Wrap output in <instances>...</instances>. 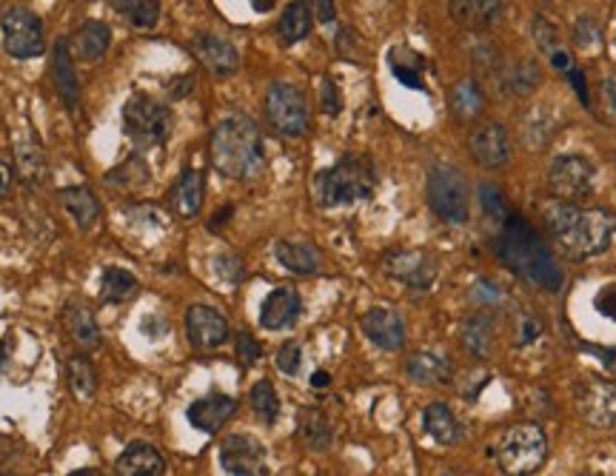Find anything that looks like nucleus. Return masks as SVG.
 Listing matches in <instances>:
<instances>
[{
    "label": "nucleus",
    "mask_w": 616,
    "mask_h": 476,
    "mask_svg": "<svg viewBox=\"0 0 616 476\" xmlns=\"http://www.w3.org/2000/svg\"><path fill=\"white\" fill-rule=\"evenodd\" d=\"M542 214L551 237L574 260H588L608 251L616 234V217L605 209H582L577 203L554 200Z\"/></svg>",
    "instance_id": "nucleus-1"
},
{
    "label": "nucleus",
    "mask_w": 616,
    "mask_h": 476,
    "mask_svg": "<svg viewBox=\"0 0 616 476\" xmlns=\"http://www.w3.org/2000/svg\"><path fill=\"white\" fill-rule=\"evenodd\" d=\"M497 251H500L502 263L525 283L551 291V294H557L562 288V268L557 266L551 248L545 246V240L522 220L520 214H511L502 223Z\"/></svg>",
    "instance_id": "nucleus-2"
},
{
    "label": "nucleus",
    "mask_w": 616,
    "mask_h": 476,
    "mask_svg": "<svg viewBox=\"0 0 616 476\" xmlns=\"http://www.w3.org/2000/svg\"><path fill=\"white\" fill-rule=\"evenodd\" d=\"M212 163L231 180H246L263 169V134L246 115L223 117L212 132Z\"/></svg>",
    "instance_id": "nucleus-3"
},
{
    "label": "nucleus",
    "mask_w": 616,
    "mask_h": 476,
    "mask_svg": "<svg viewBox=\"0 0 616 476\" xmlns=\"http://www.w3.org/2000/svg\"><path fill=\"white\" fill-rule=\"evenodd\" d=\"M374 189H377V172L368 157H343L337 166L314 177V194L323 209L368 200Z\"/></svg>",
    "instance_id": "nucleus-4"
},
{
    "label": "nucleus",
    "mask_w": 616,
    "mask_h": 476,
    "mask_svg": "<svg viewBox=\"0 0 616 476\" xmlns=\"http://www.w3.org/2000/svg\"><path fill=\"white\" fill-rule=\"evenodd\" d=\"M497 465L505 476H531L548 459V437L534 422H520L508 428L494 448Z\"/></svg>",
    "instance_id": "nucleus-5"
},
{
    "label": "nucleus",
    "mask_w": 616,
    "mask_h": 476,
    "mask_svg": "<svg viewBox=\"0 0 616 476\" xmlns=\"http://www.w3.org/2000/svg\"><path fill=\"white\" fill-rule=\"evenodd\" d=\"M425 194H428L431 211L443 223H451V226L468 223V186H465V177L454 166H445V163L431 166Z\"/></svg>",
    "instance_id": "nucleus-6"
},
{
    "label": "nucleus",
    "mask_w": 616,
    "mask_h": 476,
    "mask_svg": "<svg viewBox=\"0 0 616 476\" xmlns=\"http://www.w3.org/2000/svg\"><path fill=\"white\" fill-rule=\"evenodd\" d=\"M123 123H126V134L140 149H154L166 143V137L172 132V112L154 97L132 95L123 106Z\"/></svg>",
    "instance_id": "nucleus-7"
},
{
    "label": "nucleus",
    "mask_w": 616,
    "mask_h": 476,
    "mask_svg": "<svg viewBox=\"0 0 616 476\" xmlns=\"http://www.w3.org/2000/svg\"><path fill=\"white\" fill-rule=\"evenodd\" d=\"M266 115L274 132L283 137H300L308 132V103L306 95L291 86V83H271L269 95H266Z\"/></svg>",
    "instance_id": "nucleus-8"
},
{
    "label": "nucleus",
    "mask_w": 616,
    "mask_h": 476,
    "mask_svg": "<svg viewBox=\"0 0 616 476\" xmlns=\"http://www.w3.org/2000/svg\"><path fill=\"white\" fill-rule=\"evenodd\" d=\"M548 183L562 203H582L594 194L597 172L591 166V160L579 157V154H562L551 160L548 169Z\"/></svg>",
    "instance_id": "nucleus-9"
},
{
    "label": "nucleus",
    "mask_w": 616,
    "mask_h": 476,
    "mask_svg": "<svg viewBox=\"0 0 616 476\" xmlns=\"http://www.w3.org/2000/svg\"><path fill=\"white\" fill-rule=\"evenodd\" d=\"M0 32H3V49L18 60H32L43 55V23L35 12L12 6L0 18Z\"/></svg>",
    "instance_id": "nucleus-10"
},
{
    "label": "nucleus",
    "mask_w": 616,
    "mask_h": 476,
    "mask_svg": "<svg viewBox=\"0 0 616 476\" xmlns=\"http://www.w3.org/2000/svg\"><path fill=\"white\" fill-rule=\"evenodd\" d=\"M220 465L229 476H263L266 448L249 434H231L220 445Z\"/></svg>",
    "instance_id": "nucleus-11"
},
{
    "label": "nucleus",
    "mask_w": 616,
    "mask_h": 476,
    "mask_svg": "<svg viewBox=\"0 0 616 476\" xmlns=\"http://www.w3.org/2000/svg\"><path fill=\"white\" fill-rule=\"evenodd\" d=\"M579 414L594 428H616V382L585 380L577 388Z\"/></svg>",
    "instance_id": "nucleus-12"
},
{
    "label": "nucleus",
    "mask_w": 616,
    "mask_h": 476,
    "mask_svg": "<svg viewBox=\"0 0 616 476\" xmlns=\"http://www.w3.org/2000/svg\"><path fill=\"white\" fill-rule=\"evenodd\" d=\"M385 271L408 288L425 291L437 280V260L425 251H394L385 257Z\"/></svg>",
    "instance_id": "nucleus-13"
},
{
    "label": "nucleus",
    "mask_w": 616,
    "mask_h": 476,
    "mask_svg": "<svg viewBox=\"0 0 616 476\" xmlns=\"http://www.w3.org/2000/svg\"><path fill=\"white\" fill-rule=\"evenodd\" d=\"M186 334L194 348H220L229 340V323L212 305H192L186 311Z\"/></svg>",
    "instance_id": "nucleus-14"
},
{
    "label": "nucleus",
    "mask_w": 616,
    "mask_h": 476,
    "mask_svg": "<svg viewBox=\"0 0 616 476\" xmlns=\"http://www.w3.org/2000/svg\"><path fill=\"white\" fill-rule=\"evenodd\" d=\"M468 149L480 166L497 169V166H505L511 157V134L502 123H482L471 132Z\"/></svg>",
    "instance_id": "nucleus-15"
},
{
    "label": "nucleus",
    "mask_w": 616,
    "mask_h": 476,
    "mask_svg": "<svg viewBox=\"0 0 616 476\" xmlns=\"http://www.w3.org/2000/svg\"><path fill=\"white\" fill-rule=\"evenodd\" d=\"M363 334L374 345H380L385 351H397L405 343V323L403 317L391 308H371L363 314Z\"/></svg>",
    "instance_id": "nucleus-16"
},
{
    "label": "nucleus",
    "mask_w": 616,
    "mask_h": 476,
    "mask_svg": "<svg viewBox=\"0 0 616 476\" xmlns=\"http://www.w3.org/2000/svg\"><path fill=\"white\" fill-rule=\"evenodd\" d=\"M303 314V300L294 288H274L269 297L263 300L260 308V325L269 331H283L300 320Z\"/></svg>",
    "instance_id": "nucleus-17"
},
{
    "label": "nucleus",
    "mask_w": 616,
    "mask_h": 476,
    "mask_svg": "<svg viewBox=\"0 0 616 476\" xmlns=\"http://www.w3.org/2000/svg\"><path fill=\"white\" fill-rule=\"evenodd\" d=\"M237 411V400L234 397H226V394H209L203 400H197L189 405L186 417L192 422L197 431L203 434H217Z\"/></svg>",
    "instance_id": "nucleus-18"
},
{
    "label": "nucleus",
    "mask_w": 616,
    "mask_h": 476,
    "mask_svg": "<svg viewBox=\"0 0 616 476\" xmlns=\"http://www.w3.org/2000/svg\"><path fill=\"white\" fill-rule=\"evenodd\" d=\"M448 12H451L454 23L482 32V29H491L497 20H502L505 6H502V0H448Z\"/></svg>",
    "instance_id": "nucleus-19"
},
{
    "label": "nucleus",
    "mask_w": 616,
    "mask_h": 476,
    "mask_svg": "<svg viewBox=\"0 0 616 476\" xmlns=\"http://www.w3.org/2000/svg\"><path fill=\"white\" fill-rule=\"evenodd\" d=\"M192 49L194 55L200 58V63L203 66H209L214 75H231V72H237V66H240V55H237V49L231 46L229 40L217 38V35H197V38L192 40Z\"/></svg>",
    "instance_id": "nucleus-20"
},
{
    "label": "nucleus",
    "mask_w": 616,
    "mask_h": 476,
    "mask_svg": "<svg viewBox=\"0 0 616 476\" xmlns=\"http://www.w3.org/2000/svg\"><path fill=\"white\" fill-rule=\"evenodd\" d=\"M166 459L149 442L129 445L115 462V476H163Z\"/></svg>",
    "instance_id": "nucleus-21"
},
{
    "label": "nucleus",
    "mask_w": 616,
    "mask_h": 476,
    "mask_svg": "<svg viewBox=\"0 0 616 476\" xmlns=\"http://www.w3.org/2000/svg\"><path fill=\"white\" fill-rule=\"evenodd\" d=\"M52 72H55V83H58V92L66 103V109L75 115L80 109V80H77L75 63H72V49H69V40L60 38L55 43V52H52Z\"/></svg>",
    "instance_id": "nucleus-22"
},
{
    "label": "nucleus",
    "mask_w": 616,
    "mask_h": 476,
    "mask_svg": "<svg viewBox=\"0 0 616 476\" xmlns=\"http://www.w3.org/2000/svg\"><path fill=\"white\" fill-rule=\"evenodd\" d=\"M109 43H112V32H109V26H106V23H100V20H86V23L77 29L75 35H72V40H69V49H72L80 60H86V63H97V60L106 55Z\"/></svg>",
    "instance_id": "nucleus-23"
},
{
    "label": "nucleus",
    "mask_w": 616,
    "mask_h": 476,
    "mask_svg": "<svg viewBox=\"0 0 616 476\" xmlns=\"http://www.w3.org/2000/svg\"><path fill=\"white\" fill-rule=\"evenodd\" d=\"M203 194H206V174L200 169H186L174 183L172 209L180 217H194L203 206Z\"/></svg>",
    "instance_id": "nucleus-24"
},
{
    "label": "nucleus",
    "mask_w": 616,
    "mask_h": 476,
    "mask_svg": "<svg viewBox=\"0 0 616 476\" xmlns=\"http://www.w3.org/2000/svg\"><path fill=\"white\" fill-rule=\"evenodd\" d=\"M423 422H425V431H428V437L437 439V442H440V445H445V448L457 445V442L462 439L460 422H457V417L451 414V408H448V405H443V402H431V405L425 408Z\"/></svg>",
    "instance_id": "nucleus-25"
},
{
    "label": "nucleus",
    "mask_w": 616,
    "mask_h": 476,
    "mask_svg": "<svg viewBox=\"0 0 616 476\" xmlns=\"http://www.w3.org/2000/svg\"><path fill=\"white\" fill-rule=\"evenodd\" d=\"M405 371L414 382H423V385H434V382H448L451 377V362L443 354H434V351H417L411 354L405 362Z\"/></svg>",
    "instance_id": "nucleus-26"
},
{
    "label": "nucleus",
    "mask_w": 616,
    "mask_h": 476,
    "mask_svg": "<svg viewBox=\"0 0 616 476\" xmlns=\"http://www.w3.org/2000/svg\"><path fill=\"white\" fill-rule=\"evenodd\" d=\"M60 203H63V209L75 217V223L83 231L92 229L97 223V217H100V203H97V197L86 186L63 189L60 191Z\"/></svg>",
    "instance_id": "nucleus-27"
},
{
    "label": "nucleus",
    "mask_w": 616,
    "mask_h": 476,
    "mask_svg": "<svg viewBox=\"0 0 616 476\" xmlns=\"http://www.w3.org/2000/svg\"><path fill=\"white\" fill-rule=\"evenodd\" d=\"M274 257L283 268L294 274H317L320 271V251L308 243H294V240H280L274 246Z\"/></svg>",
    "instance_id": "nucleus-28"
},
{
    "label": "nucleus",
    "mask_w": 616,
    "mask_h": 476,
    "mask_svg": "<svg viewBox=\"0 0 616 476\" xmlns=\"http://www.w3.org/2000/svg\"><path fill=\"white\" fill-rule=\"evenodd\" d=\"M311 23H314V15H311V6L306 0H291L289 6L283 9V15H280V23H277L280 40L286 46L306 40L308 32H311Z\"/></svg>",
    "instance_id": "nucleus-29"
},
{
    "label": "nucleus",
    "mask_w": 616,
    "mask_h": 476,
    "mask_svg": "<svg viewBox=\"0 0 616 476\" xmlns=\"http://www.w3.org/2000/svg\"><path fill=\"white\" fill-rule=\"evenodd\" d=\"M388 66H391V72H394V77H397L403 86H408V89H425V60L423 55H417L414 49H408V46L391 49V52H388Z\"/></svg>",
    "instance_id": "nucleus-30"
},
{
    "label": "nucleus",
    "mask_w": 616,
    "mask_h": 476,
    "mask_svg": "<svg viewBox=\"0 0 616 476\" xmlns=\"http://www.w3.org/2000/svg\"><path fill=\"white\" fill-rule=\"evenodd\" d=\"M494 320L488 314H474L462 325V343L474 357H491L494 354Z\"/></svg>",
    "instance_id": "nucleus-31"
},
{
    "label": "nucleus",
    "mask_w": 616,
    "mask_h": 476,
    "mask_svg": "<svg viewBox=\"0 0 616 476\" xmlns=\"http://www.w3.org/2000/svg\"><path fill=\"white\" fill-rule=\"evenodd\" d=\"M297 434H300V439L306 442L311 451H326L328 445H331V439H334L326 414L317 411V408H303V411H300V417H297Z\"/></svg>",
    "instance_id": "nucleus-32"
},
{
    "label": "nucleus",
    "mask_w": 616,
    "mask_h": 476,
    "mask_svg": "<svg viewBox=\"0 0 616 476\" xmlns=\"http://www.w3.org/2000/svg\"><path fill=\"white\" fill-rule=\"evenodd\" d=\"M63 320H66V328L72 331L77 343L86 345V348H95L100 345V325H97L95 314L83 305L69 303L66 311H63Z\"/></svg>",
    "instance_id": "nucleus-33"
},
{
    "label": "nucleus",
    "mask_w": 616,
    "mask_h": 476,
    "mask_svg": "<svg viewBox=\"0 0 616 476\" xmlns=\"http://www.w3.org/2000/svg\"><path fill=\"white\" fill-rule=\"evenodd\" d=\"M534 38H537L539 49L551 58V63L557 66V69H562V72H568L571 66H574V58H571V52L559 43V32L554 23H548L545 18H537L534 20Z\"/></svg>",
    "instance_id": "nucleus-34"
},
{
    "label": "nucleus",
    "mask_w": 616,
    "mask_h": 476,
    "mask_svg": "<svg viewBox=\"0 0 616 476\" xmlns=\"http://www.w3.org/2000/svg\"><path fill=\"white\" fill-rule=\"evenodd\" d=\"M137 277L129 274L126 268H106L103 271V283H100V297L103 303H126L137 294Z\"/></svg>",
    "instance_id": "nucleus-35"
},
{
    "label": "nucleus",
    "mask_w": 616,
    "mask_h": 476,
    "mask_svg": "<svg viewBox=\"0 0 616 476\" xmlns=\"http://www.w3.org/2000/svg\"><path fill=\"white\" fill-rule=\"evenodd\" d=\"M66 368H69V385H72L77 400H92L97 391V371L92 360L86 354H75L66 362Z\"/></svg>",
    "instance_id": "nucleus-36"
},
{
    "label": "nucleus",
    "mask_w": 616,
    "mask_h": 476,
    "mask_svg": "<svg viewBox=\"0 0 616 476\" xmlns=\"http://www.w3.org/2000/svg\"><path fill=\"white\" fill-rule=\"evenodd\" d=\"M123 18L137 29H152L160 20V3L157 0H109Z\"/></svg>",
    "instance_id": "nucleus-37"
},
{
    "label": "nucleus",
    "mask_w": 616,
    "mask_h": 476,
    "mask_svg": "<svg viewBox=\"0 0 616 476\" xmlns=\"http://www.w3.org/2000/svg\"><path fill=\"white\" fill-rule=\"evenodd\" d=\"M485 106V95L474 80H460L451 89V109L457 117H477Z\"/></svg>",
    "instance_id": "nucleus-38"
},
{
    "label": "nucleus",
    "mask_w": 616,
    "mask_h": 476,
    "mask_svg": "<svg viewBox=\"0 0 616 476\" xmlns=\"http://www.w3.org/2000/svg\"><path fill=\"white\" fill-rule=\"evenodd\" d=\"M249 400L254 414L263 419L266 425H271L274 419L280 417V397H277V388H274L269 380L257 382V385L251 388Z\"/></svg>",
    "instance_id": "nucleus-39"
},
{
    "label": "nucleus",
    "mask_w": 616,
    "mask_h": 476,
    "mask_svg": "<svg viewBox=\"0 0 616 476\" xmlns=\"http://www.w3.org/2000/svg\"><path fill=\"white\" fill-rule=\"evenodd\" d=\"M477 194H480L482 211H485V214H488L491 220H497V223H505V220L511 217V211H508V203H505V194H502L500 186H494V183H480Z\"/></svg>",
    "instance_id": "nucleus-40"
},
{
    "label": "nucleus",
    "mask_w": 616,
    "mask_h": 476,
    "mask_svg": "<svg viewBox=\"0 0 616 476\" xmlns=\"http://www.w3.org/2000/svg\"><path fill=\"white\" fill-rule=\"evenodd\" d=\"M508 83H511V89H514L517 95H531L539 83H542V72H539V66L534 60H522L520 66L511 72Z\"/></svg>",
    "instance_id": "nucleus-41"
},
{
    "label": "nucleus",
    "mask_w": 616,
    "mask_h": 476,
    "mask_svg": "<svg viewBox=\"0 0 616 476\" xmlns=\"http://www.w3.org/2000/svg\"><path fill=\"white\" fill-rule=\"evenodd\" d=\"M18 157H20V172H23V177L26 180H32V183H38V180H43V172H46V160H43V152H40V146H20L18 149Z\"/></svg>",
    "instance_id": "nucleus-42"
},
{
    "label": "nucleus",
    "mask_w": 616,
    "mask_h": 476,
    "mask_svg": "<svg viewBox=\"0 0 616 476\" xmlns=\"http://www.w3.org/2000/svg\"><path fill=\"white\" fill-rule=\"evenodd\" d=\"M274 362H277V368H280L283 374L294 377V374H300V368H303V348H300V343L289 340V343L280 345L277 360Z\"/></svg>",
    "instance_id": "nucleus-43"
},
{
    "label": "nucleus",
    "mask_w": 616,
    "mask_h": 476,
    "mask_svg": "<svg viewBox=\"0 0 616 476\" xmlns=\"http://www.w3.org/2000/svg\"><path fill=\"white\" fill-rule=\"evenodd\" d=\"M214 271L226 280V283H240V277H243V263H240V257H234V254H223V257H217L214 260Z\"/></svg>",
    "instance_id": "nucleus-44"
},
{
    "label": "nucleus",
    "mask_w": 616,
    "mask_h": 476,
    "mask_svg": "<svg viewBox=\"0 0 616 476\" xmlns=\"http://www.w3.org/2000/svg\"><path fill=\"white\" fill-rule=\"evenodd\" d=\"M237 354H240V360L246 362V365H254V362L260 360V343L251 337L249 331L237 334Z\"/></svg>",
    "instance_id": "nucleus-45"
},
{
    "label": "nucleus",
    "mask_w": 616,
    "mask_h": 476,
    "mask_svg": "<svg viewBox=\"0 0 616 476\" xmlns=\"http://www.w3.org/2000/svg\"><path fill=\"white\" fill-rule=\"evenodd\" d=\"M574 40L582 46H591L599 40V26L591 18H579L577 29H574Z\"/></svg>",
    "instance_id": "nucleus-46"
},
{
    "label": "nucleus",
    "mask_w": 616,
    "mask_h": 476,
    "mask_svg": "<svg viewBox=\"0 0 616 476\" xmlns=\"http://www.w3.org/2000/svg\"><path fill=\"white\" fill-rule=\"evenodd\" d=\"M320 100H323V109H326L328 115H337L340 112V92H337V86L331 83V80H323V86H320Z\"/></svg>",
    "instance_id": "nucleus-47"
},
{
    "label": "nucleus",
    "mask_w": 616,
    "mask_h": 476,
    "mask_svg": "<svg viewBox=\"0 0 616 476\" xmlns=\"http://www.w3.org/2000/svg\"><path fill=\"white\" fill-rule=\"evenodd\" d=\"M597 308H599V314H605V317L616 320V283L614 286H605L602 291H599Z\"/></svg>",
    "instance_id": "nucleus-48"
},
{
    "label": "nucleus",
    "mask_w": 616,
    "mask_h": 476,
    "mask_svg": "<svg viewBox=\"0 0 616 476\" xmlns=\"http://www.w3.org/2000/svg\"><path fill=\"white\" fill-rule=\"evenodd\" d=\"M565 75H568V80H571V86L577 89V95H579V100H582V106H585V109H591V95H588V86H585V75L579 72L577 66H571V69H568Z\"/></svg>",
    "instance_id": "nucleus-49"
},
{
    "label": "nucleus",
    "mask_w": 616,
    "mask_h": 476,
    "mask_svg": "<svg viewBox=\"0 0 616 476\" xmlns=\"http://www.w3.org/2000/svg\"><path fill=\"white\" fill-rule=\"evenodd\" d=\"M311 6H314L317 20H323V23H331V20H334V0H311Z\"/></svg>",
    "instance_id": "nucleus-50"
},
{
    "label": "nucleus",
    "mask_w": 616,
    "mask_h": 476,
    "mask_svg": "<svg viewBox=\"0 0 616 476\" xmlns=\"http://www.w3.org/2000/svg\"><path fill=\"white\" fill-rule=\"evenodd\" d=\"M12 189V166L0 157V200Z\"/></svg>",
    "instance_id": "nucleus-51"
},
{
    "label": "nucleus",
    "mask_w": 616,
    "mask_h": 476,
    "mask_svg": "<svg viewBox=\"0 0 616 476\" xmlns=\"http://www.w3.org/2000/svg\"><path fill=\"white\" fill-rule=\"evenodd\" d=\"M328 382H331V377H328V371H317V374L311 377V385H314V388H326Z\"/></svg>",
    "instance_id": "nucleus-52"
},
{
    "label": "nucleus",
    "mask_w": 616,
    "mask_h": 476,
    "mask_svg": "<svg viewBox=\"0 0 616 476\" xmlns=\"http://www.w3.org/2000/svg\"><path fill=\"white\" fill-rule=\"evenodd\" d=\"M229 214H231V206H229V209L217 211V214H214V217H217V220H214V223H212V229H217V226H220V223H226V220H229Z\"/></svg>",
    "instance_id": "nucleus-53"
},
{
    "label": "nucleus",
    "mask_w": 616,
    "mask_h": 476,
    "mask_svg": "<svg viewBox=\"0 0 616 476\" xmlns=\"http://www.w3.org/2000/svg\"><path fill=\"white\" fill-rule=\"evenodd\" d=\"M6 360H9V354H6V345L0 340V374H3V368H6Z\"/></svg>",
    "instance_id": "nucleus-54"
},
{
    "label": "nucleus",
    "mask_w": 616,
    "mask_h": 476,
    "mask_svg": "<svg viewBox=\"0 0 616 476\" xmlns=\"http://www.w3.org/2000/svg\"><path fill=\"white\" fill-rule=\"evenodd\" d=\"M69 476H100V474H97L95 468H80V471H72Z\"/></svg>",
    "instance_id": "nucleus-55"
},
{
    "label": "nucleus",
    "mask_w": 616,
    "mask_h": 476,
    "mask_svg": "<svg viewBox=\"0 0 616 476\" xmlns=\"http://www.w3.org/2000/svg\"><path fill=\"white\" fill-rule=\"evenodd\" d=\"M605 365H608V371H611V374H616V354L614 357H605Z\"/></svg>",
    "instance_id": "nucleus-56"
},
{
    "label": "nucleus",
    "mask_w": 616,
    "mask_h": 476,
    "mask_svg": "<svg viewBox=\"0 0 616 476\" xmlns=\"http://www.w3.org/2000/svg\"><path fill=\"white\" fill-rule=\"evenodd\" d=\"M579 476H591V474H579Z\"/></svg>",
    "instance_id": "nucleus-57"
}]
</instances>
